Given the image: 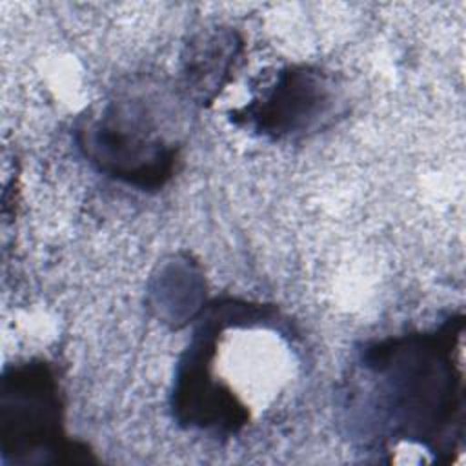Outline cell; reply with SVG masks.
<instances>
[{"label":"cell","instance_id":"277c9868","mask_svg":"<svg viewBox=\"0 0 466 466\" xmlns=\"http://www.w3.org/2000/svg\"><path fill=\"white\" fill-rule=\"evenodd\" d=\"M335 84L319 67L288 66L246 106L231 111L235 124L282 140L319 129L335 111Z\"/></svg>","mask_w":466,"mask_h":466},{"label":"cell","instance_id":"3957f363","mask_svg":"<svg viewBox=\"0 0 466 466\" xmlns=\"http://www.w3.org/2000/svg\"><path fill=\"white\" fill-rule=\"evenodd\" d=\"M0 448L4 461L16 464L95 461L89 448L66 431V402L53 364L27 360L4 370Z\"/></svg>","mask_w":466,"mask_h":466},{"label":"cell","instance_id":"7a4b0ae2","mask_svg":"<svg viewBox=\"0 0 466 466\" xmlns=\"http://www.w3.org/2000/svg\"><path fill=\"white\" fill-rule=\"evenodd\" d=\"M75 137L93 167L142 191L164 187L180 162V144L140 93H122L106 102L78 122Z\"/></svg>","mask_w":466,"mask_h":466},{"label":"cell","instance_id":"6da1fadb","mask_svg":"<svg viewBox=\"0 0 466 466\" xmlns=\"http://www.w3.org/2000/svg\"><path fill=\"white\" fill-rule=\"evenodd\" d=\"M464 315L437 326L373 339L355 351L344 380L350 435L373 451L419 446L450 461L464 437Z\"/></svg>","mask_w":466,"mask_h":466},{"label":"cell","instance_id":"5b68a950","mask_svg":"<svg viewBox=\"0 0 466 466\" xmlns=\"http://www.w3.org/2000/svg\"><path fill=\"white\" fill-rule=\"evenodd\" d=\"M244 44L231 29L197 36L184 55V86L200 104L213 102L242 58Z\"/></svg>","mask_w":466,"mask_h":466}]
</instances>
